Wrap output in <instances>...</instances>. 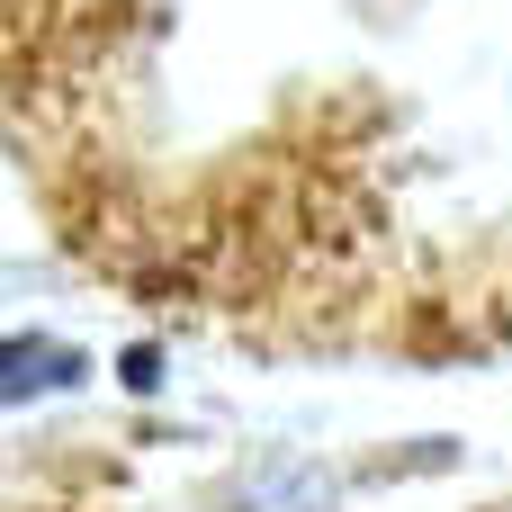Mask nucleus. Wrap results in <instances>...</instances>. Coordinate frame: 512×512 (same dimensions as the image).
Here are the masks:
<instances>
[{"label":"nucleus","mask_w":512,"mask_h":512,"mask_svg":"<svg viewBox=\"0 0 512 512\" xmlns=\"http://www.w3.org/2000/svg\"><path fill=\"white\" fill-rule=\"evenodd\" d=\"M72 378H81L72 351H54V342H36V333H9V396H18V405L45 396V387H72Z\"/></svg>","instance_id":"obj_1"}]
</instances>
